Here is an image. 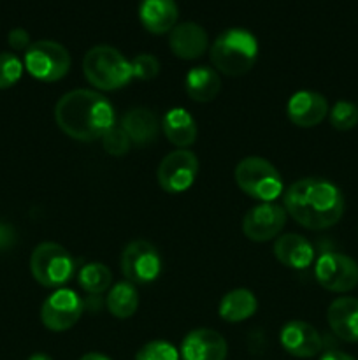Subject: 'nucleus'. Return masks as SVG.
I'll return each mask as SVG.
<instances>
[{"label": "nucleus", "instance_id": "nucleus-34", "mask_svg": "<svg viewBox=\"0 0 358 360\" xmlns=\"http://www.w3.org/2000/svg\"><path fill=\"white\" fill-rule=\"evenodd\" d=\"M28 360H53V359L46 354H34L28 357Z\"/></svg>", "mask_w": 358, "mask_h": 360}, {"label": "nucleus", "instance_id": "nucleus-29", "mask_svg": "<svg viewBox=\"0 0 358 360\" xmlns=\"http://www.w3.org/2000/svg\"><path fill=\"white\" fill-rule=\"evenodd\" d=\"M135 360H179V352L167 341H150L137 352Z\"/></svg>", "mask_w": 358, "mask_h": 360}, {"label": "nucleus", "instance_id": "nucleus-13", "mask_svg": "<svg viewBox=\"0 0 358 360\" xmlns=\"http://www.w3.org/2000/svg\"><path fill=\"white\" fill-rule=\"evenodd\" d=\"M279 340L284 352L297 359L316 357L323 347L318 330L311 323L302 322V320H291L284 323Z\"/></svg>", "mask_w": 358, "mask_h": 360}, {"label": "nucleus", "instance_id": "nucleus-32", "mask_svg": "<svg viewBox=\"0 0 358 360\" xmlns=\"http://www.w3.org/2000/svg\"><path fill=\"white\" fill-rule=\"evenodd\" d=\"M319 360H357V359L351 357V355H347V354H344V352L330 350V352H326V354H323Z\"/></svg>", "mask_w": 358, "mask_h": 360}, {"label": "nucleus", "instance_id": "nucleus-1", "mask_svg": "<svg viewBox=\"0 0 358 360\" xmlns=\"http://www.w3.org/2000/svg\"><path fill=\"white\" fill-rule=\"evenodd\" d=\"M284 210L300 227L325 231L343 218L344 195L329 179L304 178L286 190Z\"/></svg>", "mask_w": 358, "mask_h": 360}, {"label": "nucleus", "instance_id": "nucleus-3", "mask_svg": "<svg viewBox=\"0 0 358 360\" xmlns=\"http://www.w3.org/2000/svg\"><path fill=\"white\" fill-rule=\"evenodd\" d=\"M211 62L216 72L225 76H244L253 69L258 56V41L246 28H228L221 32L209 48Z\"/></svg>", "mask_w": 358, "mask_h": 360}, {"label": "nucleus", "instance_id": "nucleus-19", "mask_svg": "<svg viewBox=\"0 0 358 360\" xmlns=\"http://www.w3.org/2000/svg\"><path fill=\"white\" fill-rule=\"evenodd\" d=\"M274 255L284 267L305 269L314 260V248L304 236L284 234L274 243Z\"/></svg>", "mask_w": 358, "mask_h": 360}, {"label": "nucleus", "instance_id": "nucleus-10", "mask_svg": "<svg viewBox=\"0 0 358 360\" xmlns=\"http://www.w3.org/2000/svg\"><path fill=\"white\" fill-rule=\"evenodd\" d=\"M199 158L190 150H175L161 158L158 165V185L167 193L186 192L195 183Z\"/></svg>", "mask_w": 358, "mask_h": 360}, {"label": "nucleus", "instance_id": "nucleus-25", "mask_svg": "<svg viewBox=\"0 0 358 360\" xmlns=\"http://www.w3.org/2000/svg\"><path fill=\"white\" fill-rule=\"evenodd\" d=\"M77 280H79V287L86 294L98 295L109 290V287L112 285V274L109 267L104 266V264L91 262L83 266V269L77 274Z\"/></svg>", "mask_w": 358, "mask_h": 360}, {"label": "nucleus", "instance_id": "nucleus-15", "mask_svg": "<svg viewBox=\"0 0 358 360\" xmlns=\"http://www.w3.org/2000/svg\"><path fill=\"white\" fill-rule=\"evenodd\" d=\"M227 354V341L213 329H195L188 333L179 350L181 360H225Z\"/></svg>", "mask_w": 358, "mask_h": 360}, {"label": "nucleus", "instance_id": "nucleus-17", "mask_svg": "<svg viewBox=\"0 0 358 360\" xmlns=\"http://www.w3.org/2000/svg\"><path fill=\"white\" fill-rule=\"evenodd\" d=\"M326 322L339 340L346 343H358V299H336L329 306Z\"/></svg>", "mask_w": 358, "mask_h": 360}, {"label": "nucleus", "instance_id": "nucleus-6", "mask_svg": "<svg viewBox=\"0 0 358 360\" xmlns=\"http://www.w3.org/2000/svg\"><path fill=\"white\" fill-rule=\"evenodd\" d=\"M30 271L34 280L42 287H62L72 278L74 259L58 243H41L32 252Z\"/></svg>", "mask_w": 358, "mask_h": 360}, {"label": "nucleus", "instance_id": "nucleus-31", "mask_svg": "<svg viewBox=\"0 0 358 360\" xmlns=\"http://www.w3.org/2000/svg\"><path fill=\"white\" fill-rule=\"evenodd\" d=\"M7 42H9V46L13 49H16V51H27L28 48H30V35H28V32L25 30V28H13V30L9 32V35H7Z\"/></svg>", "mask_w": 358, "mask_h": 360}, {"label": "nucleus", "instance_id": "nucleus-8", "mask_svg": "<svg viewBox=\"0 0 358 360\" xmlns=\"http://www.w3.org/2000/svg\"><path fill=\"white\" fill-rule=\"evenodd\" d=\"M123 276L133 285H146L157 280L161 273V259L158 250L144 239L128 243L119 259Z\"/></svg>", "mask_w": 358, "mask_h": 360}, {"label": "nucleus", "instance_id": "nucleus-12", "mask_svg": "<svg viewBox=\"0 0 358 360\" xmlns=\"http://www.w3.org/2000/svg\"><path fill=\"white\" fill-rule=\"evenodd\" d=\"M288 213L274 202H262L251 207L242 220V232L249 241L265 243L277 238L286 225Z\"/></svg>", "mask_w": 358, "mask_h": 360}, {"label": "nucleus", "instance_id": "nucleus-16", "mask_svg": "<svg viewBox=\"0 0 358 360\" xmlns=\"http://www.w3.org/2000/svg\"><path fill=\"white\" fill-rule=\"evenodd\" d=\"M171 51L181 60H197L206 55L209 48V37L204 27L193 21L175 25L168 35Z\"/></svg>", "mask_w": 358, "mask_h": 360}, {"label": "nucleus", "instance_id": "nucleus-2", "mask_svg": "<svg viewBox=\"0 0 358 360\" xmlns=\"http://www.w3.org/2000/svg\"><path fill=\"white\" fill-rule=\"evenodd\" d=\"M55 120L63 134L81 143H91L114 127V109L97 91L72 90L56 102Z\"/></svg>", "mask_w": 358, "mask_h": 360}, {"label": "nucleus", "instance_id": "nucleus-20", "mask_svg": "<svg viewBox=\"0 0 358 360\" xmlns=\"http://www.w3.org/2000/svg\"><path fill=\"white\" fill-rule=\"evenodd\" d=\"M121 129L130 137L132 144L137 146H146L154 143L160 132V122L157 115L146 108H133L125 112L121 120Z\"/></svg>", "mask_w": 358, "mask_h": 360}, {"label": "nucleus", "instance_id": "nucleus-22", "mask_svg": "<svg viewBox=\"0 0 358 360\" xmlns=\"http://www.w3.org/2000/svg\"><path fill=\"white\" fill-rule=\"evenodd\" d=\"M256 308H258V301H256L251 290L235 288V290H230L228 294L223 295L218 313H220L225 322L241 323L244 320L251 319L256 313Z\"/></svg>", "mask_w": 358, "mask_h": 360}, {"label": "nucleus", "instance_id": "nucleus-14", "mask_svg": "<svg viewBox=\"0 0 358 360\" xmlns=\"http://www.w3.org/2000/svg\"><path fill=\"white\" fill-rule=\"evenodd\" d=\"M329 102L318 91L300 90L290 97L286 104V115L293 125L300 129H311L319 125L329 115Z\"/></svg>", "mask_w": 358, "mask_h": 360}, {"label": "nucleus", "instance_id": "nucleus-21", "mask_svg": "<svg viewBox=\"0 0 358 360\" xmlns=\"http://www.w3.org/2000/svg\"><path fill=\"white\" fill-rule=\"evenodd\" d=\"M161 129H164V134L168 139V143L178 146L179 150H186L197 139L195 120L183 108L171 109L165 115L164 122H161Z\"/></svg>", "mask_w": 358, "mask_h": 360}, {"label": "nucleus", "instance_id": "nucleus-7", "mask_svg": "<svg viewBox=\"0 0 358 360\" xmlns=\"http://www.w3.org/2000/svg\"><path fill=\"white\" fill-rule=\"evenodd\" d=\"M25 69L34 79L55 83L69 72L70 55L65 46L56 41L32 42L25 51Z\"/></svg>", "mask_w": 358, "mask_h": 360}, {"label": "nucleus", "instance_id": "nucleus-5", "mask_svg": "<svg viewBox=\"0 0 358 360\" xmlns=\"http://www.w3.org/2000/svg\"><path fill=\"white\" fill-rule=\"evenodd\" d=\"M235 183L246 195L260 202H274L283 193V178L269 160L248 157L234 171Z\"/></svg>", "mask_w": 358, "mask_h": 360}, {"label": "nucleus", "instance_id": "nucleus-23", "mask_svg": "<svg viewBox=\"0 0 358 360\" xmlns=\"http://www.w3.org/2000/svg\"><path fill=\"white\" fill-rule=\"evenodd\" d=\"M186 94L192 101L206 104L214 101L221 90V79L218 72L209 67H195L186 74Z\"/></svg>", "mask_w": 358, "mask_h": 360}, {"label": "nucleus", "instance_id": "nucleus-11", "mask_svg": "<svg viewBox=\"0 0 358 360\" xmlns=\"http://www.w3.org/2000/svg\"><path fill=\"white\" fill-rule=\"evenodd\" d=\"M81 315H83V301L76 292L69 288H58L42 302L41 322L53 333L72 329L79 322Z\"/></svg>", "mask_w": 358, "mask_h": 360}, {"label": "nucleus", "instance_id": "nucleus-30", "mask_svg": "<svg viewBox=\"0 0 358 360\" xmlns=\"http://www.w3.org/2000/svg\"><path fill=\"white\" fill-rule=\"evenodd\" d=\"M130 63H132L133 77L140 81L153 79L160 72V62H158L157 56L150 55V53H140L135 58L130 60Z\"/></svg>", "mask_w": 358, "mask_h": 360}, {"label": "nucleus", "instance_id": "nucleus-28", "mask_svg": "<svg viewBox=\"0 0 358 360\" xmlns=\"http://www.w3.org/2000/svg\"><path fill=\"white\" fill-rule=\"evenodd\" d=\"M102 146H104L105 153L112 155V157H123L132 148V141L126 136L125 130L121 129V125H114L104 134V137H102Z\"/></svg>", "mask_w": 358, "mask_h": 360}, {"label": "nucleus", "instance_id": "nucleus-4", "mask_svg": "<svg viewBox=\"0 0 358 360\" xmlns=\"http://www.w3.org/2000/svg\"><path fill=\"white\" fill-rule=\"evenodd\" d=\"M83 72L91 86L104 91L119 90L133 79L130 60L107 44L88 49L83 58Z\"/></svg>", "mask_w": 358, "mask_h": 360}, {"label": "nucleus", "instance_id": "nucleus-27", "mask_svg": "<svg viewBox=\"0 0 358 360\" xmlns=\"http://www.w3.org/2000/svg\"><path fill=\"white\" fill-rule=\"evenodd\" d=\"M25 63L14 53H0V90L14 86L23 76Z\"/></svg>", "mask_w": 358, "mask_h": 360}, {"label": "nucleus", "instance_id": "nucleus-18", "mask_svg": "<svg viewBox=\"0 0 358 360\" xmlns=\"http://www.w3.org/2000/svg\"><path fill=\"white\" fill-rule=\"evenodd\" d=\"M179 9L174 0H142L139 6V20L147 32L161 35L178 25Z\"/></svg>", "mask_w": 358, "mask_h": 360}, {"label": "nucleus", "instance_id": "nucleus-24", "mask_svg": "<svg viewBox=\"0 0 358 360\" xmlns=\"http://www.w3.org/2000/svg\"><path fill=\"white\" fill-rule=\"evenodd\" d=\"M107 304L109 313L119 320L130 319L135 315L137 308H139V294H137L135 285L130 281H119L114 287L109 290L107 294Z\"/></svg>", "mask_w": 358, "mask_h": 360}, {"label": "nucleus", "instance_id": "nucleus-26", "mask_svg": "<svg viewBox=\"0 0 358 360\" xmlns=\"http://www.w3.org/2000/svg\"><path fill=\"white\" fill-rule=\"evenodd\" d=\"M330 125L336 130L346 132V130L354 129L358 125V105L351 104L347 101H339L333 104L329 111Z\"/></svg>", "mask_w": 358, "mask_h": 360}, {"label": "nucleus", "instance_id": "nucleus-33", "mask_svg": "<svg viewBox=\"0 0 358 360\" xmlns=\"http://www.w3.org/2000/svg\"><path fill=\"white\" fill-rule=\"evenodd\" d=\"M79 360H111L107 357V355L104 354H97V352H90V354L83 355Z\"/></svg>", "mask_w": 358, "mask_h": 360}, {"label": "nucleus", "instance_id": "nucleus-9", "mask_svg": "<svg viewBox=\"0 0 358 360\" xmlns=\"http://www.w3.org/2000/svg\"><path fill=\"white\" fill-rule=\"evenodd\" d=\"M314 276L325 290L346 294L358 287V264L344 253L326 252L316 260Z\"/></svg>", "mask_w": 358, "mask_h": 360}]
</instances>
